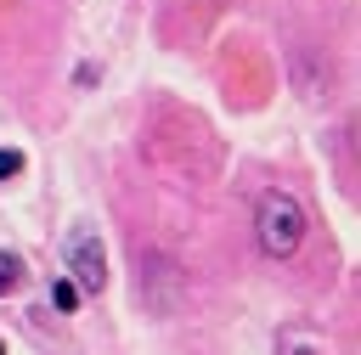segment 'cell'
Returning a JSON list of instances; mask_svg holds the SVG:
<instances>
[{
    "mask_svg": "<svg viewBox=\"0 0 361 355\" xmlns=\"http://www.w3.org/2000/svg\"><path fill=\"white\" fill-rule=\"evenodd\" d=\"M17 287H23V259H17L11 248H0V299L17 293Z\"/></svg>",
    "mask_w": 361,
    "mask_h": 355,
    "instance_id": "obj_3",
    "label": "cell"
},
{
    "mask_svg": "<svg viewBox=\"0 0 361 355\" xmlns=\"http://www.w3.org/2000/svg\"><path fill=\"white\" fill-rule=\"evenodd\" d=\"M62 265H68V282L79 293H102L107 287V254H102V237L90 225H73L62 237Z\"/></svg>",
    "mask_w": 361,
    "mask_h": 355,
    "instance_id": "obj_2",
    "label": "cell"
},
{
    "mask_svg": "<svg viewBox=\"0 0 361 355\" xmlns=\"http://www.w3.org/2000/svg\"><path fill=\"white\" fill-rule=\"evenodd\" d=\"M282 355H322V349H316V344H310V338H293V344H288V349H282Z\"/></svg>",
    "mask_w": 361,
    "mask_h": 355,
    "instance_id": "obj_6",
    "label": "cell"
},
{
    "mask_svg": "<svg viewBox=\"0 0 361 355\" xmlns=\"http://www.w3.org/2000/svg\"><path fill=\"white\" fill-rule=\"evenodd\" d=\"M0 355H6V344H0Z\"/></svg>",
    "mask_w": 361,
    "mask_h": 355,
    "instance_id": "obj_7",
    "label": "cell"
},
{
    "mask_svg": "<svg viewBox=\"0 0 361 355\" xmlns=\"http://www.w3.org/2000/svg\"><path fill=\"white\" fill-rule=\"evenodd\" d=\"M79 299H85V293H79V287H73L68 276H56V282H51V304H56V310H73Z\"/></svg>",
    "mask_w": 361,
    "mask_h": 355,
    "instance_id": "obj_4",
    "label": "cell"
},
{
    "mask_svg": "<svg viewBox=\"0 0 361 355\" xmlns=\"http://www.w3.org/2000/svg\"><path fill=\"white\" fill-rule=\"evenodd\" d=\"M254 231H259V248L271 259H293L299 242H305V208L293 192H265L259 197V214H254Z\"/></svg>",
    "mask_w": 361,
    "mask_h": 355,
    "instance_id": "obj_1",
    "label": "cell"
},
{
    "mask_svg": "<svg viewBox=\"0 0 361 355\" xmlns=\"http://www.w3.org/2000/svg\"><path fill=\"white\" fill-rule=\"evenodd\" d=\"M11 175H23V152L17 147H0V180H11Z\"/></svg>",
    "mask_w": 361,
    "mask_h": 355,
    "instance_id": "obj_5",
    "label": "cell"
}]
</instances>
